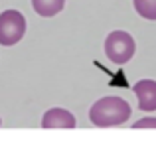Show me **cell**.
Instances as JSON below:
<instances>
[{"label":"cell","instance_id":"1","mask_svg":"<svg viewBox=\"0 0 156 144\" xmlns=\"http://www.w3.org/2000/svg\"><path fill=\"white\" fill-rule=\"evenodd\" d=\"M130 117V105L121 97H103L89 109V121L95 126H119Z\"/></svg>","mask_w":156,"mask_h":144},{"label":"cell","instance_id":"2","mask_svg":"<svg viewBox=\"0 0 156 144\" xmlns=\"http://www.w3.org/2000/svg\"><path fill=\"white\" fill-rule=\"evenodd\" d=\"M134 51H136V44H134L133 36L129 32H111L105 40V55L109 57L113 63H126V61L133 59Z\"/></svg>","mask_w":156,"mask_h":144},{"label":"cell","instance_id":"3","mask_svg":"<svg viewBox=\"0 0 156 144\" xmlns=\"http://www.w3.org/2000/svg\"><path fill=\"white\" fill-rule=\"evenodd\" d=\"M26 34V18L18 10L0 14V46H16Z\"/></svg>","mask_w":156,"mask_h":144},{"label":"cell","instance_id":"4","mask_svg":"<svg viewBox=\"0 0 156 144\" xmlns=\"http://www.w3.org/2000/svg\"><path fill=\"white\" fill-rule=\"evenodd\" d=\"M133 91L138 99L140 111H156V81L140 79L133 85Z\"/></svg>","mask_w":156,"mask_h":144},{"label":"cell","instance_id":"5","mask_svg":"<svg viewBox=\"0 0 156 144\" xmlns=\"http://www.w3.org/2000/svg\"><path fill=\"white\" fill-rule=\"evenodd\" d=\"M42 126L44 128H75L77 121L65 109H50L42 118Z\"/></svg>","mask_w":156,"mask_h":144},{"label":"cell","instance_id":"6","mask_svg":"<svg viewBox=\"0 0 156 144\" xmlns=\"http://www.w3.org/2000/svg\"><path fill=\"white\" fill-rule=\"evenodd\" d=\"M36 14L44 16V18H51V16L59 14L65 6V0H32Z\"/></svg>","mask_w":156,"mask_h":144},{"label":"cell","instance_id":"7","mask_svg":"<svg viewBox=\"0 0 156 144\" xmlns=\"http://www.w3.org/2000/svg\"><path fill=\"white\" fill-rule=\"evenodd\" d=\"M134 10L146 20H156V0H134Z\"/></svg>","mask_w":156,"mask_h":144},{"label":"cell","instance_id":"8","mask_svg":"<svg viewBox=\"0 0 156 144\" xmlns=\"http://www.w3.org/2000/svg\"><path fill=\"white\" fill-rule=\"evenodd\" d=\"M133 128H156V118L154 117H146V118H140L133 125Z\"/></svg>","mask_w":156,"mask_h":144},{"label":"cell","instance_id":"9","mask_svg":"<svg viewBox=\"0 0 156 144\" xmlns=\"http://www.w3.org/2000/svg\"><path fill=\"white\" fill-rule=\"evenodd\" d=\"M0 125H2V118H0Z\"/></svg>","mask_w":156,"mask_h":144}]
</instances>
